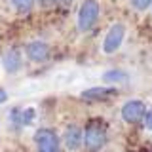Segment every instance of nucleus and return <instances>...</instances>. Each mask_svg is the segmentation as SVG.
Returning <instances> with one entry per match:
<instances>
[{
    "label": "nucleus",
    "mask_w": 152,
    "mask_h": 152,
    "mask_svg": "<svg viewBox=\"0 0 152 152\" xmlns=\"http://www.w3.org/2000/svg\"><path fill=\"white\" fill-rule=\"evenodd\" d=\"M55 2H59V4H63V6H69L72 0H55Z\"/></svg>",
    "instance_id": "nucleus-17"
},
{
    "label": "nucleus",
    "mask_w": 152,
    "mask_h": 152,
    "mask_svg": "<svg viewBox=\"0 0 152 152\" xmlns=\"http://www.w3.org/2000/svg\"><path fill=\"white\" fill-rule=\"evenodd\" d=\"M101 78H103L104 84H122V82H127L129 76L122 69H110V70H107V72H103Z\"/></svg>",
    "instance_id": "nucleus-10"
},
{
    "label": "nucleus",
    "mask_w": 152,
    "mask_h": 152,
    "mask_svg": "<svg viewBox=\"0 0 152 152\" xmlns=\"http://www.w3.org/2000/svg\"><path fill=\"white\" fill-rule=\"evenodd\" d=\"M50 44L48 42H42V40H32L25 46V55L28 57L31 61L34 63H42L50 57Z\"/></svg>",
    "instance_id": "nucleus-7"
},
{
    "label": "nucleus",
    "mask_w": 152,
    "mask_h": 152,
    "mask_svg": "<svg viewBox=\"0 0 152 152\" xmlns=\"http://www.w3.org/2000/svg\"><path fill=\"white\" fill-rule=\"evenodd\" d=\"M118 91L116 88H107V86H93V88H88L80 93V97L88 103H103L107 101L108 97H114Z\"/></svg>",
    "instance_id": "nucleus-6"
},
{
    "label": "nucleus",
    "mask_w": 152,
    "mask_h": 152,
    "mask_svg": "<svg viewBox=\"0 0 152 152\" xmlns=\"http://www.w3.org/2000/svg\"><path fill=\"white\" fill-rule=\"evenodd\" d=\"M63 139H65L66 148L74 152V150H78L80 146H82V142H84V129L78 126V124H69V126L65 127Z\"/></svg>",
    "instance_id": "nucleus-8"
},
{
    "label": "nucleus",
    "mask_w": 152,
    "mask_h": 152,
    "mask_svg": "<svg viewBox=\"0 0 152 152\" xmlns=\"http://www.w3.org/2000/svg\"><path fill=\"white\" fill-rule=\"evenodd\" d=\"M6 101H8V91L4 88H0V104H4Z\"/></svg>",
    "instance_id": "nucleus-16"
},
{
    "label": "nucleus",
    "mask_w": 152,
    "mask_h": 152,
    "mask_svg": "<svg viewBox=\"0 0 152 152\" xmlns=\"http://www.w3.org/2000/svg\"><path fill=\"white\" fill-rule=\"evenodd\" d=\"M145 126L152 131V108H150V110H146V114H145Z\"/></svg>",
    "instance_id": "nucleus-15"
},
{
    "label": "nucleus",
    "mask_w": 152,
    "mask_h": 152,
    "mask_svg": "<svg viewBox=\"0 0 152 152\" xmlns=\"http://www.w3.org/2000/svg\"><path fill=\"white\" fill-rule=\"evenodd\" d=\"M99 19V2L97 0H84L80 4L78 10V31L80 32H88L91 31L93 25Z\"/></svg>",
    "instance_id": "nucleus-2"
},
{
    "label": "nucleus",
    "mask_w": 152,
    "mask_h": 152,
    "mask_svg": "<svg viewBox=\"0 0 152 152\" xmlns=\"http://www.w3.org/2000/svg\"><path fill=\"white\" fill-rule=\"evenodd\" d=\"M34 145L38 152H61L59 137L51 127H40L34 133Z\"/></svg>",
    "instance_id": "nucleus-3"
},
{
    "label": "nucleus",
    "mask_w": 152,
    "mask_h": 152,
    "mask_svg": "<svg viewBox=\"0 0 152 152\" xmlns=\"http://www.w3.org/2000/svg\"><path fill=\"white\" fill-rule=\"evenodd\" d=\"M2 65H4V70L8 74H15L23 65V53L19 48H10V50L4 53V59H2Z\"/></svg>",
    "instance_id": "nucleus-9"
},
{
    "label": "nucleus",
    "mask_w": 152,
    "mask_h": 152,
    "mask_svg": "<svg viewBox=\"0 0 152 152\" xmlns=\"http://www.w3.org/2000/svg\"><path fill=\"white\" fill-rule=\"evenodd\" d=\"M21 112L23 110H19V108H12V112H10V120H12V126L15 127V129H19V127L23 126V120H21Z\"/></svg>",
    "instance_id": "nucleus-13"
},
{
    "label": "nucleus",
    "mask_w": 152,
    "mask_h": 152,
    "mask_svg": "<svg viewBox=\"0 0 152 152\" xmlns=\"http://www.w3.org/2000/svg\"><path fill=\"white\" fill-rule=\"evenodd\" d=\"M108 141V126L101 118H93L84 129V145L89 152H99Z\"/></svg>",
    "instance_id": "nucleus-1"
},
{
    "label": "nucleus",
    "mask_w": 152,
    "mask_h": 152,
    "mask_svg": "<svg viewBox=\"0 0 152 152\" xmlns=\"http://www.w3.org/2000/svg\"><path fill=\"white\" fill-rule=\"evenodd\" d=\"M13 8L21 13H28L32 8H34V0H12Z\"/></svg>",
    "instance_id": "nucleus-11"
},
{
    "label": "nucleus",
    "mask_w": 152,
    "mask_h": 152,
    "mask_svg": "<svg viewBox=\"0 0 152 152\" xmlns=\"http://www.w3.org/2000/svg\"><path fill=\"white\" fill-rule=\"evenodd\" d=\"M124 38H126V25H124V23H114V25L108 28L107 36H104V40H103V51L107 55L118 51L120 46H122V42H124Z\"/></svg>",
    "instance_id": "nucleus-4"
},
{
    "label": "nucleus",
    "mask_w": 152,
    "mask_h": 152,
    "mask_svg": "<svg viewBox=\"0 0 152 152\" xmlns=\"http://www.w3.org/2000/svg\"><path fill=\"white\" fill-rule=\"evenodd\" d=\"M131 6L137 10V12H145L152 6V0H131Z\"/></svg>",
    "instance_id": "nucleus-14"
},
{
    "label": "nucleus",
    "mask_w": 152,
    "mask_h": 152,
    "mask_svg": "<svg viewBox=\"0 0 152 152\" xmlns=\"http://www.w3.org/2000/svg\"><path fill=\"white\" fill-rule=\"evenodd\" d=\"M145 114H146V104L141 99H129L122 107V120L127 124H139L141 120H145Z\"/></svg>",
    "instance_id": "nucleus-5"
},
{
    "label": "nucleus",
    "mask_w": 152,
    "mask_h": 152,
    "mask_svg": "<svg viewBox=\"0 0 152 152\" xmlns=\"http://www.w3.org/2000/svg\"><path fill=\"white\" fill-rule=\"evenodd\" d=\"M150 8H152V6H150Z\"/></svg>",
    "instance_id": "nucleus-18"
},
{
    "label": "nucleus",
    "mask_w": 152,
    "mask_h": 152,
    "mask_svg": "<svg viewBox=\"0 0 152 152\" xmlns=\"http://www.w3.org/2000/svg\"><path fill=\"white\" fill-rule=\"evenodd\" d=\"M21 120H23V126H32L34 120H36V110L32 107L25 108V110L21 112Z\"/></svg>",
    "instance_id": "nucleus-12"
}]
</instances>
